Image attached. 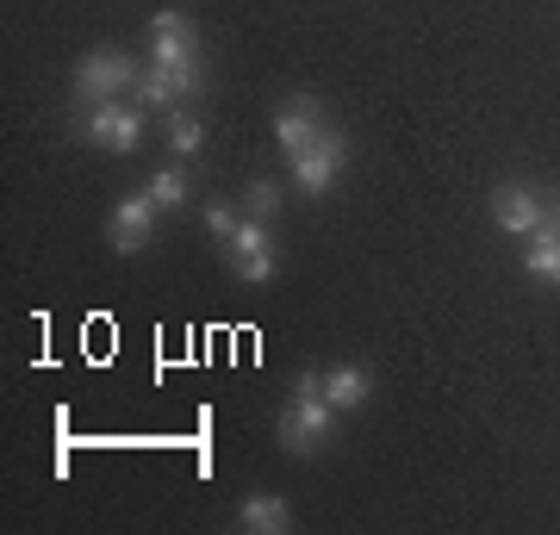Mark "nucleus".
I'll use <instances>...</instances> for the list:
<instances>
[{"label": "nucleus", "mask_w": 560, "mask_h": 535, "mask_svg": "<svg viewBox=\"0 0 560 535\" xmlns=\"http://www.w3.org/2000/svg\"><path fill=\"white\" fill-rule=\"evenodd\" d=\"M293 162V187H300V194H330V187H337V175H342V162H349V138H342L337 125H324L318 138L305 143L300 156H287Z\"/></svg>", "instance_id": "obj_2"}, {"label": "nucleus", "mask_w": 560, "mask_h": 535, "mask_svg": "<svg viewBox=\"0 0 560 535\" xmlns=\"http://www.w3.org/2000/svg\"><path fill=\"white\" fill-rule=\"evenodd\" d=\"M237 212H224V206H206V231H212V243H231L237 237Z\"/></svg>", "instance_id": "obj_18"}, {"label": "nucleus", "mask_w": 560, "mask_h": 535, "mask_svg": "<svg viewBox=\"0 0 560 535\" xmlns=\"http://www.w3.org/2000/svg\"><path fill=\"white\" fill-rule=\"evenodd\" d=\"M330 437H337V405L324 398V374L300 368V380H293V405L280 411V449L305 461V455H318Z\"/></svg>", "instance_id": "obj_1"}, {"label": "nucleus", "mask_w": 560, "mask_h": 535, "mask_svg": "<svg viewBox=\"0 0 560 535\" xmlns=\"http://www.w3.org/2000/svg\"><path fill=\"white\" fill-rule=\"evenodd\" d=\"M194 57H200L194 20H187V13H156V20H150V62L175 69V62H194Z\"/></svg>", "instance_id": "obj_8"}, {"label": "nucleus", "mask_w": 560, "mask_h": 535, "mask_svg": "<svg viewBox=\"0 0 560 535\" xmlns=\"http://www.w3.org/2000/svg\"><path fill=\"white\" fill-rule=\"evenodd\" d=\"M150 194H156L162 212H180V206L194 199V181H187V168H156V175H150Z\"/></svg>", "instance_id": "obj_14"}, {"label": "nucleus", "mask_w": 560, "mask_h": 535, "mask_svg": "<svg viewBox=\"0 0 560 535\" xmlns=\"http://www.w3.org/2000/svg\"><path fill=\"white\" fill-rule=\"evenodd\" d=\"M156 194H150V187H143V194H125L119 206H113V224H106V231H113V249H119V256H143V249H150V231H156Z\"/></svg>", "instance_id": "obj_6"}, {"label": "nucleus", "mask_w": 560, "mask_h": 535, "mask_svg": "<svg viewBox=\"0 0 560 535\" xmlns=\"http://www.w3.org/2000/svg\"><path fill=\"white\" fill-rule=\"evenodd\" d=\"M541 219H548V194H536V187L511 181V187H499V194H492V224H499V231H511V237H529Z\"/></svg>", "instance_id": "obj_7"}, {"label": "nucleus", "mask_w": 560, "mask_h": 535, "mask_svg": "<svg viewBox=\"0 0 560 535\" xmlns=\"http://www.w3.org/2000/svg\"><path fill=\"white\" fill-rule=\"evenodd\" d=\"M200 119H194V113H187V106H175V113H168V143H175V156H194V150H200Z\"/></svg>", "instance_id": "obj_15"}, {"label": "nucleus", "mask_w": 560, "mask_h": 535, "mask_svg": "<svg viewBox=\"0 0 560 535\" xmlns=\"http://www.w3.org/2000/svg\"><path fill=\"white\" fill-rule=\"evenodd\" d=\"M138 62L119 57V50H88L75 62V100L81 106H101V100H119L125 88H138Z\"/></svg>", "instance_id": "obj_4"}, {"label": "nucleus", "mask_w": 560, "mask_h": 535, "mask_svg": "<svg viewBox=\"0 0 560 535\" xmlns=\"http://www.w3.org/2000/svg\"><path fill=\"white\" fill-rule=\"evenodd\" d=\"M224 261H231V275L261 287V280H275V237H268V219H243L237 237L224 243Z\"/></svg>", "instance_id": "obj_5"}, {"label": "nucleus", "mask_w": 560, "mask_h": 535, "mask_svg": "<svg viewBox=\"0 0 560 535\" xmlns=\"http://www.w3.org/2000/svg\"><path fill=\"white\" fill-rule=\"evenodd\" d=\"M318 131H324V106H318L312 94H293V100L275 113V138H280V150H287V156H300L305 143L318 138Z\"/></svg>", "instance_id": "obj_10"}, {"label": "nucleus", "mask_w": 560, "mask_h": 535, "mask_svg": "<svg viewBox=\"0 0 560 535\" xmlns=\"http://www.w3.org/2000/svg\"><path fill=\"white\" fill-rule=\"evenodd\" d=\"M324 398H330L337 411H361V405L374 398V374H368V368H355V361H342V368H330V374H324Z\"/></svg>", "instance_id": "obj_12"}, {"label": "nucleus", "mask_w": 560, "mask_h": 535, "mask_svg": "<svg viewBox=\"0 0 560 535\" xmlns=\"http://www.w3.org/2000/svg\"><path fill=\"white\" fill-rule=\"evenodd\" d=\"M81 138L94 150H113V156H131L143 138V113L125 106V100H101V106H81Z\"/></svg>", "instance_id": "obj_3"}, {"label": "nucleus", "mask_w": 560, "mask_h": 535, "mask_svg": "<svg viewBox=\"0 0 560 535\" xmlns=\"http://www.w3.org/2000/svg\"><path fill=\"white\" fill-rule=\"evenodd\" d=\"M523 275L560 287V199H548V219L529 231V249H523Z\"/></svg>", "instance_id": "obj_9"}, {"label": "nucleus", "mask_w": 560, "mask_h": 535, "mask_svg": "<svg viewBox=\"0 0 560 535\" xmlns=\"http://www.w3.org/2000/svg\"><path fill=\"white\" fill-rule=\"evenodd\" d=\"M168 81H175L180 106H187V100L206 94V62H200V57H194V62H175V69H168Z\"/></svg>", "instance_id": "obj_17"}, {"label": "nucleus", "mask_w": 560, "mask_h": 535, "mask_svg": "<svg viewBox=\"0 0 560 535\" xmlns=\"http://www.w3.org/2000/svg\"><path fill=\"white\" fill-rule=\"evenodd\" d=\"M237 523L249 535H287L293 530V504H287L280 492H249L243 498V511H237Z\"/></svg>", "instance_id": "obj_11"}, {"label": "nucleus", "mask_w": 560, "mask_h": 535, "mask_svg": "<svg viewBox=\"0 0 560 535\" xmlns=\"http://www.w3.org/2000/svg\"><path fill=\"white\" fill-rule=\"evenodd\" d=\"M131 94H138V106H162V113H175V106H180L175 81H168V69H162V62H150V69H143Z\"/></svg>", "instance_id": "obj_13"}, {"label": "nucleus", "mask_w": 560, "mask_h": 535, "mask_svg": "<svg viewBox=\"0 0 560 535\" xmlns=\"http://www.w3.org/2000/svg\"><path fill=\"white\" fill-rule=\"evenodd\" d=\"M280 212V187L275 181H249V194H243V219H275Z\"/></svg>", "instance_id": "obj_16"}]
</instances>
